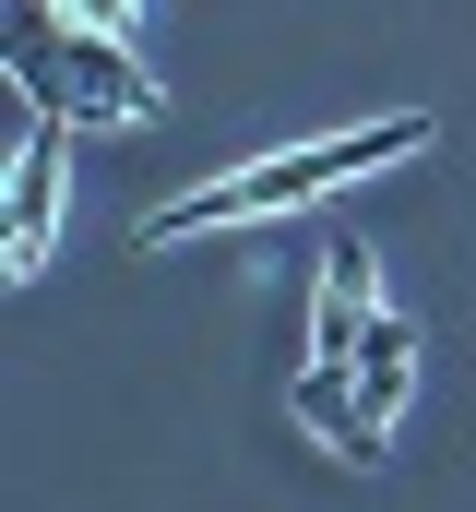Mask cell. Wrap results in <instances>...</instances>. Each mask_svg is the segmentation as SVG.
Returning <instances> with one entry per match:
<instances>
[{
  "label": "cell",
  "mask_w": 476,
  "mask_h": 512,
  "mask_svg": "<svg viewBox=\"0 0 476 512\" xmlns=\"http://www.w3.org/2000/svg\"><path fill=\"white\" fill-rule=\"evenodd\" d=\"M12 84H24V108H48V120H72V131H119V120H155L167 108V84L131 60V36L72 24L60 0H12Z\"/></svg>",
  "instance_id": "cell-2"
},
{
  "label": "cell",
  "mask_w": 476,
  "mask_h": 512,
  "mask_svg": "<svg viewBox=\"0 0 476 512\" xmlns=\"http://www.w3.org/2000/svg\"><path fill=\"white\" fill-rule=\"evenodd\" d=\"M286 405H298V429H322L346 465H381V417L357 405V382H346V370H298V382H286Z\"/></svg>",
  "instance_id": "cell-5"
},
{
  "label": "cell",
  "mask_w": 476,
  "mask_h": 512,
  "mask_svg": "<svg viewBox=\"0 0 476 512\" xmlns=\"http://www.w3.org/2000/svg\"><path fill=\"white\" fill-rule=\"evenodd\" d=\"M369 322H381V274H369V239L346 227L322 251V298H310V370H346L369 346Z\"/></svg>",
  "instance_id": "cell-4"
},
{
  "label": "cell",
  "mask_w": 476,
  "mask_h": 512,
  "mask_svg": "<svg viewBox=\"0 0 476 512\" xmlns=\"http://www.w3.org/2000/svg\"><path fill=\"white\" fill-rule=\"evenodd\" d=\"M60 191H72V120L24 108V155H12V227H0V262L36 274L48 239H60Z\"/></svg>",
  "instance_id": "cell-3"
},
{
  "label": "cell",
  "mask_w": 476,
  "mask_h": 512,
  "mask_svg": "<svg viewBox=\"0 0 476 512\" xmlns=\"http://www.w3.org/2000/svg\"><path fill=\"white\" fill-rule=\"evenodd\" d=\"M346 382H357V405L393 429V405H405V382H417V322H405V310H381V322H369V346L346 358Z\"/></svg>",
  "instance_id": "cell-6"
},
{
  "label": "cell",
  "mask_w": 476,
  "mask_h": 512,
  "mask_svg": "<svg viewBox=\"0 0 476 512\" xmlns=\"http://www.w3.org/2000/svg\"><path fill=\"white\" fill-rule=\"evenodd\" d=\"M60 12H72V24H96V36H131V24H143V0H60Z\"/></svg>",
  "instance_id": "cell-7"
},
{
  "label": "cell",
  "mask_w": 476,
  "mask_h": 512,
  "mask_svg": "<svg viewBox=\"0 0 476 512\" xmlns=\"http://www.w3.org/2000/svg\"><path fill=\"white\" fill-rule=\"evenodd\" d=\"M429 143H441L429 108H393V120L322 131V143H286V155H262V167H227V179H203V191L155 203V215H143V251H179V239H227V227H262V215H298V203L346 191V179H369V167H393V155H429Z\"/></svg>",
  "instance_id": "cell-1"
}]
</instances>
